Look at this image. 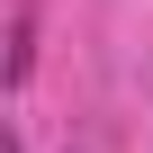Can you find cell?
<instances>
[{"instance_id":"obj_1","label":"cell","mask_w":153,"mask_h":153,"mask_svg":"<svg viewBox=\"0 0 153 153\" xmlns=\"http://www.w3.org/2000/svg\"><path fill=\"white\" fill-rule=\"evenodd\" d=\"M36 72V9H18V27H9V81H27Z\"/></svg>"}]
</instances>
